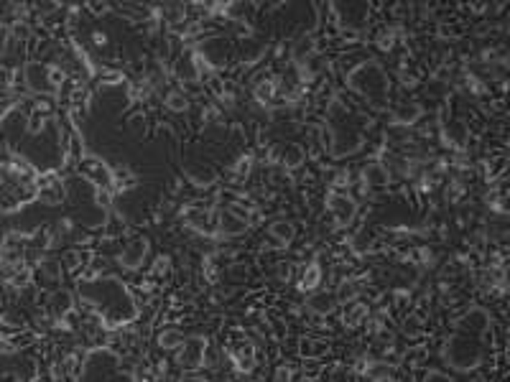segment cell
Wrapping results in <instances>:
<instances>
[{
  "mask_svg": "<svg viewBox=\"0 0 510 382\" xmlns=\"http://www.w3.org/2000/svg\"><path fill=\"white\" fill-rule=\"evenodd\" d=\"M79 296L105 329H123L138 319L133 291L115 275H92L79 283Z\"/></svg>",
  "mask_w": 510,
  "mask_h": 382,
  "instance_id": "cell-1",
  "label": "cell"
},
{
  "mask_svg": "<svg viewBox=\"0 0 510 382\" xmlns=\"http://www.w3.org/2000/svg\"><path fill=\"white\" fill-rule=\"evenodd\" d=\"M347 87L357 97L368 100L375 108H383L391 100V77L385 74V69L377 64L375 59H365L355 69H350Z\"/></svg>",
  "mask_w": 510,
  "mask_h": 382,
  "instance_id": "cell-2",
  "label": "cell"
},
{
  "mask_svg": "<svg viewBox=\"0 0 510 382\" xmlns=\"http://www.w3.org/2000/svg\"><path fill=\"white\" fill-rule=\"evenodd\" d=\"M442 359L447 367H452L454 372L469 374L480 370V365L485 362V352H482V341L462 336V334H452L449 339L442 344Z\"/></svg>",
  "mask_w": 510,
  "mask_h": 382,
  "instance_id": "cell-3",
  "label": "cell"
},
{
  "mask_svg": "<svg viewBox=\"0 0 510 382\" xmlns=\"http://www.w3.org/2000/svg\"><path fill=\"white\" fill-rule=\"evenodd\" d=\"M123 367V357L110 347H92L77 370V382H112L115 372Z\"/></svg>",
  "mask_w": 510,
  "mask_h": 382,
  "instance_id": "cell-4",
  "label": "cell"
},
{
  "mask_svg": "<svg viewBox=\"0 0 510 382\" xmlns=\"http://www.w3.org/2000/svg\"><path fill=\"white\" fill-rule=\"evenodd\" d=\"M36 362L18 349H0V382H34Z\"/></svg>",
  "mask_w": 510,
  "mask_h": 382,
  "instance_id": "cell-5",
  "label": "cell"
},
{
  "mask_svg": "<svg viewBox=\"0 0 510 382\" xmlns=\"http://www.w3.org/2000/svg\"><path fill=\"white\" fill-rule=\"evenodd\" d=\"M194 57L197 61L207 64L209 69H222L227 67V61L233 57V41L227 36H209V39H202L199 46L194 49Z\"/></svg>",
  "mask_w": 510,
  "mask_h": 382,
  "instance_id": "cell-6",
  "label": "cell"
},
{
  "mask_svg": "<svg viewBox=\"0 0 510 382\" xmlns=\"http://www.w3.org/2000/svg\"><path fill=\"white\" fill-rule=\"evenodd\" d=\"M493 326V316L490 311L482 306H469L464 314L454 321V334H462V336H469V339L482 341Z\"/></svg>",
  "mask_w": 510,
  "mask_h": 382,
  "instance_id": "cell-7",
  "label": "cell"
},
{
  "mask_svg": "<svg viewBox=\"0 0 510 382\" xmlns=\"http://www.w3.org/2000/svg\"><path fill=\"white\" fill-rule=\"evenodd\" d=\"M207 354L209 339L204 334H192V336H186L182 347L176 349V365L186 370V372H194V370L207 365Z\"/></svg>",
  "mask_w": 510,
  "mask_h": 382,
  "instance_id": "cell-8",
  "label": "cell"
},
{
  "mask_svg": "<svg viewBox=\"0 0 510 382\" xmlns=\"http://www.w3.org/2000/svg\"><path fill=\"white\" fill-rule=\"evenodd\" d=\"M79 176L84 181H90L95 189L102 191H115V176H112V166H108L102 158L97 156H82L79 158Z\"/></svg>",
  "mask_w": 510,
  "mask_h": 382,
  "instance_id": "cell-9",
  "label": "cell"
},
{
  "mask_svg": "<svg viewBox=\"0 0 510 382\" xmlns=\"http://www.w3.org/2000/svg\"><path fill=\"white\" fill-rule=\"evenodd\" d=\"M326 209H329V214L335 217V222L340 227H350L357 219L360 212L355 197L344 194V191H329L326 194Z\"/></svg>",
  "mask_w": 510,
  "mask_h": 382,
  "instance_id": "cell-10",
  "label": "cell"
},
{
  "mask_svg": "<svg viewBox=\"0 0 510 382\" xmlns=\"http://www.w3.org/2000/svg\"><path fill=\"white\" fill-rule=\"evenodd\" d=\"M148 258V240L146 237H133V240H128L120 252L115 255L117 265L123 268V270H141L143 263Z\"/></svg>",
  "mask_w": 510,
  "mask_h": 382,
  "instance_id": "cell-11",
  "label": "cell"
},
{
  "mask_svg": "<svg viewBox=\"0 0 510 382\" xmlns=\"http://www.w3.org/2000/svg\"><path fill=\"white\" fill-rule=\"evenodd\" d=\"M391 179H393V174H391V168L385 166L383 161H368L365 166L360 168V183L370 191L388 189V186H391Z\"/></svg>",
  "mask_w": 510,
  "mask_h": 382,
  "instance_id": "cell-12",
  "label": "cell"
},
{
  "mask_svg": "<svg viewBox=\"0 0 510 382\" xmlns=\"http://www.w3.org/2000/svg\"><path fill=\"white\" fill-rule=\"evenodd\" d=\"M23 77H26V87L34 92V94H51L54 92V84H51V77H49V64H43V61H28V64H23Z\"/></svg>",
  "mask_w": 510,
  "mask_h": 382,
  "instance_id": "cell-13",
  "label": "cell"
},
{
  "mask_svg": "<svg viewBox=\"0 0 510 382\" xmlns=\"http://www.w3.org/2000/svg\"><path fill=\"white\" fill-rule=\"evenodd\" d=\"M36 199L41 204H49V207H57L61 201L67 199V189H64V181H59L54 174H46L43 179L36 181Z\"/></svg>",
  "mask_w": 510,
  "mask_h": 382,
  "instance_id": "cell-14",
  "label": "cell"
},
{
  "mask_svg": "<svg viewBox=\"0 0 510 382\" xmlns=\"http://www.w3.org/2000/svg\"><path fill=\"white\" fill-rule=\"evenodd\" d=\"M174 77L179 84H197L202 77V67L197 57H194V51H184V54H179V59L174 61Z\"/></svg>",
  "mask_w": 510,
  "mask_h": 382,
  "instance_id": "cell-15",
  "label": "cell"
},
{
  "mask_svg": "<svg viewBox=\"0 0 510 382\" xmlns=\"http://www.w3.org/2000/svg\"><path fill=\"white\" fill-rule=\"evenodd\" d=\"M442 128H439V135H442V141L449 145V148H467L469 143V128L467 123H462V120H444V123H439Z\"/></svg>",
  "mask_w": 510,
  "mask_h": 382,
  "instance_id": "cell-16",
  "label": "cell"
},
{
  "mask_svg": "<svg viewBox=\"0 0 510 382\" xmlns=\"http://www.w3.org/2000/svg\"><path fill=\"white\" fill-rule=\"evenodd\" d=\"M215 225H217V232L225 234V237H243L251 230V222L233 214L230 209H219L217 217H215Z\"/></svg>",
  "mask_w": 510,
  "mask_h": 382,
  "instance_id": "cell-17",
  "label": "cell"
},
{
  "mask_svg": "<svg viewBox=\"0 0 510 382\" xmlns=\"http://www.w3.org/2000/svg\"><path fill=\"white\" fill-rule=\"evenodd\" d=\"M424 115V110L418 102H398L391 108V125L393 128H411L418 123V117Z\"/></svg>",
  "mask_w": 510,
  "mask_h": 382,
  "instance_id": "cell-18",
  "label": "cell"
},
{
  "mask_svg": "<svg viewBox=\"0 0 510 382\" xmlns=\"http://www.w3.org/2000/svg\"><path fill=\"white\" fill-rule=\"evenodd\" d=\"M306 306L319 316H329L332 311H337V296L332 291H314L309 293V301H306Z\"/></svg>",
  "mask_w": 510,
  "mask_h": 382,
  "instance_id": "cell-19",
  "label": "cell"
},
{
  "mask_svg": "<svg viewBox=\"0 0 510 382\" xmlns=\"http://www.w3.org/2000/svg\"><path fill=\"white\" fill-rule=\"evenodd\" d=\"M49 303H51V311L57 316H67L75 311V293L69 291V288H54L49 296Z\"/></svg>",
  "mask_w": 510,
  "mask_h": 382,
  "instance_id": "cell-20",
  "label": "cell"
},
{
  "mask_svg": "<svg viewBox=\"0 0 510 382\" xmlns=\"http://www.w3.org/2000/svg\"><path fill=\"white\" fill-rule=\"evenodd\" d=\"M186 334L179 329V326H164L159 332V336H156V344H159V349H164V352H174V349H179L182 344H184Z\"/></svg>",
  "mask_w": 510,
  "mask_h": 382,
  "instance_id": "cell-21",
  "label": "cell"
},
{
  "mask_svg": "<svg viewBox=\"0 0 510 382\" xmlns=\"http://www.w3.org/2000/svg\"><path fill=\"white\" fill-rule=\"evenodd\" d=\"M186 179L197 186V189H207L215 183V171L207 166V163H194V166H186Z\"/></svg>",
  "mask_w": 510,
  "mask_h": 382,
  "instance_id": "cell-22",
  "label": "cell"
},
{
  "mask_svg": "<svg viewBox=\"0 0 510 382\" xmlns=\"http://www.w3.org/2000/svg\"><path fill=\"white\" fill-rule=\"evenodd\" d=\"M233 365H235V370H237V372H243V374L253 372V370H255V349H253L251 344L235 349V352H233Z\"/></svg>",
  "mask_w": 510,
  "mask_h": 382,
  "instance_id": "cell-23",
  "label": "cell"
},
{
  "mask_svg": "<svg viewBox=\"0 0 510 382\" xmlns=\"http://www.w3.org/2000/svg\"><path fill=\"white\" fill-rule=\"evenodd\" d=\"M368 319V306L362 303V301H350L347 303V308H342V324L350 326V329H355L357 324H362Z\"/></svg>",
  "mask_w": 510,
  "mask_h": 382,
  "instance_id": "cell-24",
  "label": "cell"
},
{
  "mask_svg": "<svg viewBox=\"0 0 510 382\" xmlns=\"http://www.w3.org/2000/svg\"><path fill=\"white\" fill-rule=\"evenodd\" d=\"M319 283H322V268H319V263H309V265L304 268L302 281H299V291L314 293L319 288Z\"/></svg>",
  "mask_w": 510,
  "mask_h": 382,
  "instance_id": "cell-25",
  "label": "cell"
},
{
  "mask_svg": "<svg viewBox=\"0 0 510 382\" xmlns=\"http://www.w3.org/2000/svg\"><path fill=\"white\" fill-rule=\"evenodd\" d=\"M268 232H271V237L276 242H281V245H291L293 237H296V227L291 222H286V219H276V222H271Z\"/></svg>",
  "mask_w": 510,
  "mask_h": 382,
  "instance_id": "cell-26",
  "label": "cell"
},
{
  "mask_svg": "<svg viewBox=\"0 0 510 382\" xmlns=\"http://www.w3.org/2000/svg\"><path fill=\"white\" fill-rule=\"evenodd\" d=\"M284 166L288 168V171H296V168L304 166V161H306V150H304V145H299V143H291V145H286L284 150Z\"/></svg>",
  "mask_w": 510,
  "mask_h": 382,
  "instance_id": "cell-27",
  "label": "cell"
},
{
  "mask_svg": "<svg viewBox=\"0 0 510 382\" xmlns=\"http://www.w3.org/2000/svg\"><path fill=\"white\" fill-rule=\"evenodd\" d=\"M276 92H278V82H273V79H260V82L255 84L253 94H255V100H258L260 105H271L273 97H276Z\"/></svg>",
  "mask_w": 510,
  "mask_h": 382,
  "instance_id": "cell-28",
  "label": "cell"
},
{
  "mask_svg": "<svg viewBox=\"0 0 510 382\" xmlns=\"http://www.w3.org/2000/svg\"><path fill=\"white\" fill-rule=\"evenodd\" d=\"M161 13H164V18H166V23L171 26H179L186 21V6L184 3H164L161 6Z\"/></svg>",
  "mask_w": 510,
  "mask_h": 382,
  "instance_id": "cell-29",
  "label": "cell"
},
{
  "mask_svg": "<svg viewBox=\"0 0 510 382\" xmlns=\"http://www.w3.org/2000/svg\"><path fill=\"white\" fill-rule=\"evenodd\" d=\"M8 281L13 288H18V291H21V288H28L31 281H34V270L28 265H21V263H18V265L13 268V273L8 275Z\"/></svg>",
  "mask_w": 510,
  "mask_h": 382,
  "instance_id": "cell-30",
  "label": "cell"
},
{
  "mask_svg": "<svg viewBox=\"0 0 510 382\" xmlns=\"http://www.w3.org/2000/svg\"><path fill=\"white\" fill-rule=\"evenodd\" d=\"M311 54H314V41H311V36H304V39H299V41L293 43L291 57H293V61H296V67H302Z\"/></svg>",
  "mask_w": 510,
  "mask_h": 382,
  "instance_id": "cell-31",
  "label": "cell"
},
{
  "mask_svg": "<svg viewBox=\"0 0 510 382\" xmlns=\"http://www.w3.org/2000/svg\"><path fill=\"white\" fill-rule=\"evenodd\" d=\"M164 105H166V110L176 112V115H182V112H186V110H189V100H186V94H184V92H179V90L166 92Z\"/></svg>",
  "mask_w": 510,
  "mask_h": 382,
  "instance_id": "cell-32",
  "label": "cell"
},
{
  "mask_svg": "<svg viewBox=\"0 0 510 382\" xmlns=\"http://www.w3.org/2000/svg\"><path fill=\"white\" fill-rule=\"evenodd\" d=\"M39 265H41V273H43V278H46V281H54V283H59L61 281V263H59V260H54V258H43L41 263H39Z\"/></svg>",
  "mask_w": 510,
  "mask_h": 382,
  "instance_id": "cell-33",
  "label": "cell"
},
{
  "mask_svg": "<svg viewBox=\"0 0 510 382\" xmlns=\"http://www.w3.org/2000/svg\"><path fill=\"white\" fill-rule=\"evenodd\" d=\"M447 92H449V84H447V79H439V77H434V79L426 84L429 97H447Z\"/></svg>",
  "mask_w": 510,
  "mask_h": 382,
  "instance_id": "cell-34",
  "label": "cell"
},
{
  "mask_svg": "<svg viewBox=\"0 0 510 382\" xmlns=\"http://www.w3.org/2000/svg\"><path fill=\"white\" fill-rule=\"evenodd\" d=\"M401 326H403V334H406V336H418V334H421V319H418L416 314L406 316Z\"/></svg>",
  "mask_w": 510,
  "mask_h": 382,
  "instance_id": "cell-35",
  "label": "cell"
},
{
  "mask_svg": "<svg viewBox=\"0 0 510 382\" xmlns=\"http://www.w3.org/2000/svg\"><path fill=\"white\" fill-rule=\"evenodd\" d=\"M168 270H171V258H168V255H159V258H156V263H153L151 275L161 278V275H166Z\"/></svg>",
  "mask_w": 510,
  "mask_h": 382,
  "instance_id": "cell-36",
  "label": "cell"
},
{
  "mask_svg": "<svg viewBox=\"0 0 510 382\" xmlns=\"http://www.w3.org/2000/svg\"><path fill=\"white\" fill-rule=\"evenodd\" d=\"M421 382H454V377L442 372V370H426L424 377H421Z\"/></svg>",
  "mask_w": 510,
  "mask_h": 382,
  "instance_id": "cell-37",
  "label": "cell"
},
{
  "mask_svg": "<svg viewBox=\"0 0 510 382\" xmlns=\"http://www.w3.org/2000/svg\"><path fill=\"white\" fill-rule=\"evenodd\" d=\"M204 275H207L209 283H217L219 281V265L215 263V258L204 260Z\"/></svg>",
  "mask_w": 510,
  "mask_h": 382,
  "instance_id": "cell-38",
  "label": "cell"
},
{
  "mask_svg": "<svg viewBox=\"0 0 510 382\" xmlns=\"http://www.w3.org/2000/svg\"><path fill=\"white\" fill-rule=\"evenodd\" d=\"M251 163H253V156H243L240 161H237V166H235V176H240V179H245V176L251 174Z\"/></svg>",
  "mask_w": 510,
  "mask_h": 382,
  "instance_id": "cell-39",
  "label": "cell"
},
{
  "mask_svg": "<svg viewBox=\"0 0 510 382\" xmlns=\"http://www.w3.org/2000/svg\"><path fill=\"white\" fill-rule=\"evenodd\" d=\"M112 382H138V374H135L133 370L120 367V370L115 372V377H112Z\"/></svg>",
  "mask_w": 510,
  "mask_h": 382,
  "instance_id": "cell-40",
  "label": "cell"
},
{
  "mask_svg": "<svg viewBox=\"0 0 510 382\" xmlns=\"http://www.w3.org/2000/svg\"><path fill=\"white\" fill-rule=\"evenodd\" d=\"M87 10H90L92 16H105V13L112 10V6H110V3H87Z\"/></svg>",
  "mask_w": 510,
  "mask_h": 382,
  "instance_id": "cell-41",
  "label": "cell"
},
{
  "mask_svg": "<svg viewBox=\"0 0 510 382\" xmlns=\"http://www.w3.org/2000/svg\"><path fill=\"white\" fill-rule=\"evenodd\" d=\"M291 380H293L291 367H278L276 374H273V382H291Z\"/></svg>",
  "mask_w": 510,
  "mask_h": 382,
  "instance_id": "cell-42",
  "label": "cell"
},
{
  "mask_svg": "<svg viewBox=\"0 0 510 382\" xmlns=\"http://www.w3.org/2000/svg\"><path fill=\"white\" fill-rule=\"evenodd\" d=\"M92 41H95V46H108L110 43V39H108V34H105V31H92Z\"/></svg>",
  "mask_w": 510,
  "mask_h": 382,
  "instance_id": "cell-43",
  "label": "cell"
},
{
  "mask_svg": "<svg viewBox=\"0 0 510 382\" xmlns=\"http://www.w3.org/2000/svg\"><path fill=\"white\" fill-rule=\"evenodd\" d=\"M230 275H233V281L237 278V281H245L248 278V270H245V265H233L230 268Z\"/></svg>",
  "mask_w": 510,
  "mask_h": 382,
  "instance_id": "cell-44",
  "label": "cell"
},
{
  "mask_svg": "<svg viewBox=\"0 0 510 382\" xmlns=\"http://www.w3.org/2000/svg\"><path fill=\"white\" fill-rule=\"evenodd\" d=\"M179 382H209L207 377H202V374L197 372H184L182 377H179Z\"/></svg>",
  "mask_w": 510,
  "mask_h": 382,
  "instance_id": "cell-45",
  "label": "cell"
},
{
  "mask_svg": "<svg viewBox=\"0 0 510 382\" xmlns=\"http://www.w3.org/2000/svg\"><path fill=\"white\" fill-rule=\"evenodd\" d=\"M288 275H291V265H288V263H281V265H278V278H281V281H288Z\"/></svg>",
  "mask_w": 510,
  "mask_h": 382,
  "instance_id": "cell-46",
  "label": "cell"
},
{
  "mask_svg": "<svg viewBox=\"0 0 510 382\" xmlns=\"http://www.w3.org/2000/svg\"><path fill=\"white\" fill-rule=\"evenodd\" d=\"M472 10H475V13H485L487 6H485V3H472Z\"/></svg>",
  "mask_w": 510,
  "mask_h": 382,
  "instance_id": "cell-47",
  "label": "cell"
},
{
  "mask_svg": "<svg viewBox=\"0 0 510 382\" xmlns=\"http://www.w3.org/2000/svg\"><path fill=\"white\" fill-rule=\"evenodd\" d=\"M0 306H3V291H0Z\"/></svg>",
  "mask_w": 510,
  "mask_h": 382,
  "instance_id": "cell-48",
  "label": "cell"
},
{
  "mask_svg": "<svg viewBox=\"0 0 510 382\" xmlns=\"http://www.w3.org/2000/svg\"><path fill=\"white\" fill-rule=\"evenodd\" d=\"M0 268H3V260H0Z\"/></svg>",
  "mask_w": 510,
  "mask_h": 382,
  "instance_id": "cell-49",
  "label": "cell"
}]
</instances>
